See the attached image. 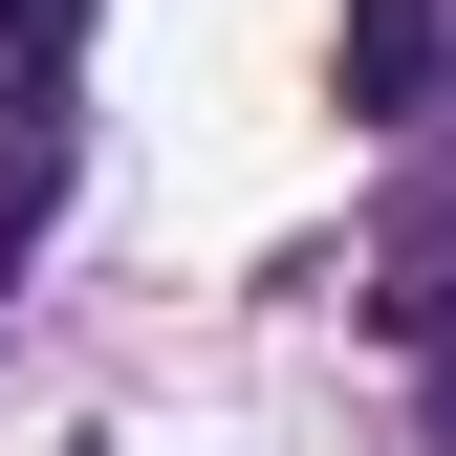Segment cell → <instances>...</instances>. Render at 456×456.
I'll return each instance as SVG.
<instances>
[{
	"instance_id": "obj_1",
	"label": "cell",
	"mask_w": 456,
	"mask_h": 456,
	"mask_svg": "<svg viewBox=\"0 0 456 456\" xmlns=\"http://www.w3.org/2000/svg\"><path fill=\"white\" fill-rule=\"evenodd\" d=\"M348 109H370V131L435 109V0H348Z\"/></svg>"
},
{
	"instance_id": "obj_2",
	"label": "cell",
	"mask_w": 456,
	"mask_h": 456,
	"mask_svg": "<svg viewBox=\"0 0 456 456\" xmlns=\"http://www.w3.org/2000/svg\"><path fill=\"white\" fill-rule=\"evenodd\" d=\"M0 22H22V0H0Z\"/></svg>"
}]
</instances>
